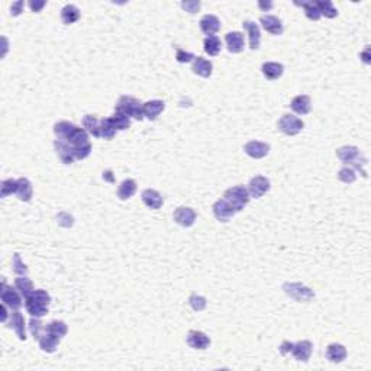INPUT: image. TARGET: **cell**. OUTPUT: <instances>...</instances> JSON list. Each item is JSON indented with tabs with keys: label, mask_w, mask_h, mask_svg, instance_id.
Segmentation results:
<instances>
[{
	"label": "cell",
	"mask_w": 371,
	"mask_h": 371,
	"mask_svg": "<svg viewBox=\"0 0 371 371\" xmlns=\"http://www.w3.org/2000/svg\"><path fill=\"white\" fill-rule=\"evenodd\" d=\"M259 22H261L263 28L267 32H270L271 35H281V32H283V23H281V21L278 19L277 16H271V15L261 16Z\"/></svg>",
	"instance_id": "19"
},
{
	"label": "cell",
	"mask_w": 371,
	"mask_h": 371,
	"mask_svg": "<svg viewBox=\"0 0 371 371\" xmlns=\"http://www.w3.org/2000/svg\"><path fill=\"white\" fill-rule=\"evenodd\" d=\"M99 134L104 139H112L116 134V129H115L114 124L110 121V118H106L100 121V126H99Z\"/></svg>",
	"instance_id": "38"
},
{
	"label": "cell",
	"mask_w": 371,
	"mask_h": 371,
	"mask_svg": "<svg viewBox=\"0 0 371 371\" xmlns=\"http://www.w3.org/2000/svg\"><path fill=\"white\" fill-rule=\"evenodd\" d=\"M142 202L150 209H160L163 206V197L157 190L153 189H146L142 192Z\"/></svg>",
	"instance_id": "24"
},
{
	"label": "cell",
	"mask_w": 371,
	"mask_h": 371,
	"mask_svg": "<svg viewBox=\"0 0 371 371\" xmlns=\"http://www.w3.org/2000/svg\"><path fill=\"white\" fill-rule=\"evenodd\" d=\"M303 121L299 119L298 116H294V115H283L281 118H280V121H278V129L283 132V134L286 135H298L303 129Z\"/></svg>",
	"instance_id": "6"
},
{
	"label": "cell",
	"mask_w": 371,
	"mask_h": 371,
	"mask_svg": "<svg viewBox=\"0 0 371 371\" xmlns=\"http://www.w3.org/2000/svg\"><path fill=\"white\" fill-rule=\"evenodd\" d=\"M67 330H68V328H67L65 322H62V320H52L51 323H48L45 328V332L52 333L58 338H64L67 335Z\"/></svg>",
	"instance_id": "34"
},
{
	"label": "cell",
	"mask_w": 371,
	"mask_h": 371,
	"mask_svg": "<svg viewBox=\"0 0 371 371\" xmlns=\"http://www.w3.org/2000/svg\"><path fill=\"white\" fill-rule=\"evenodd\" d=\"M67 142L71 145V146H79V145L89 144V142H90V141H89V132H87L84 128L76 126V128L72 129L71 134H70V136H68Z\"/></svg>",
	"instance_id": "26"
},
{
	"label": "cell",
	"mask_w": 371,
	"mask_h": 371,
	"mask_svg": "<svg viewBox=\"0 0 371 371\" xmlns=\"http://www.w3.org/2000/svg\"><path fill=\"white\" fill-rule=\"evenodd\" d=\"M338 177H340L341 181H344V183H352V181H355V178H357L355 170L351 168V167H344V168L340 171Z\"/></svg>",
	"instance_id": "44"
},
{
	"label": "cell",
	"mask_w": 371,
	"mask_h": 371,
	"mask_svg": "<svg viewBox=\"0 0 371 371\" xmlns=\"http://www.w3.org/2000/svg\"><path fill=\"white\" fill-rule=\"evenodd\" d=\"M16 195L22 202H29L32 195H33V189H32V183L26 178V177H21L18 180V190Z\"/></svg>",
	"instance_id": "25"
},
{
	"label": "cell",
	"mask_w": 371,
	"mask_h": 371,
	"mask_svg": "<svg viewBox=\"0 0 371 371\" xmlns=\"http://www.w3.org/2000/svg\"><path fill=\"white\" fill-rule=\"evenodd\" d=\"M200 29L203 33H206L207 36H212L220 29V21L215 15H205L200 19Z\"/></svg>",
	"instance_id": "17"
},
{
	"label": "cell",
	"mask_w": 371,
	"mask_h": 371,
	"mask_svg": "<svg viewBox=\"0 0 371 371\" xmlns=\"http://www.w3.org/2000/svg\"><path fill=\"white\" fill-rule=\"evenodd\" d=\"M51 296L45 290H33L25 298V308L32 318H42L48 313Z\"/></svg>",
	"instance_id": "1"
},
{
	"label": "cell",
	"mask_w": 371,
	"mask_h": 371,
	"mask_svg": "<svg viewBox=\"0 0 371 371\" xmlns=\"http://www.w3.org/2000/svg\"><path fill=\"white\" fill-rule=\"evenodd\" d=\"M12 267H13V271H15L18 276H26V273H28V267L22 263L21 255H19V254H15V255H13Z\"/></svg>",
	"instance_id": "43"
},
{
	"label": "cell",
	"mask_w": 371,
	"mask_h": 371,
	"mask_svg": "<svg viewBox=\"0 0 371 371\" xmlns=\"http://www.w3.org/2000/svg\"><path fill=\"white\" fill-rule=\"evenodd\" d=\"M99 126H100V121H97V118L94 115H86L83 118V128L89 134L93 135L94 138H99L100 136V134H99Z\"/></svg>",
	"instance_id": "32"
},
{
	"label": "cell",
	"mask_w": 371,
	"mask_h": 371,
	"mask_svg": "<svg viewBox=\"0 0 371 371\" xmlns=\"http://www.w3.org/2000/svg\"><path fill=\"white\" fill-rule=\"evenodd\" d=\"M112 124H114L116 131H125L131 126V118L128 115L121 114V112H115V115L110 118Z\"/></svg>",
	"instance_id": "37"
},
{
	"label": "cell",
	"mask_w": 371,
	"mask_h": 371,
	"mask_svg": "<svg viewBox=\"0 0 371 371\" xmlns=\"http://www.w3.org/2000/svg\"><path fill=\"white\" fill-rule=\"evenodd\" d=\"M316 5H318V9L320 12V16L323 15L325 18H335V16H338V11L333 8V5H332V2L329 0H322V2H316Z\"/></svg>",
	"instance_id": "39"
},
{
	"label": "cell",
	"mask_w": 371,
	"mask_h": 371,
	"mask_svg": "<svg viewBox=\"0 0 371 371\" xmlns=\"http://www.w3.org/2000/svg\"><path fill=\"white\" fill-rule=\"evenodd\" d=\"M192 70L195 74L200 76V77H205V79H209L212 76V71H213V64L203 58V57H196L193 60V67Z\"/></svg>",
	"instance_id": "16"
},
{
	"label": "cell",
	"mask_w": 371,
	"mask_h": 371,
	"mask_svg": "<svg viewBox=\"0 0 371 371\" xmlns=\"http://www.w3.org/2000/svg\"><path fill=\"white\" fill-rule=\"evenodd\" d=\"M291 354L298 361H303V362L309 361L310 355H312V342H309V341H300L298 344H294Z\"/></svg>",
	"instance_id": "18"
},
{
	"label": "cell",
	"mask_w": 371,
	"mask_h": 371,
	"mask_svg": "<svg viewBox=\"0 0 371 371\" xmlns=\"http://www.w3.org/2000/svg\"><path fill=\"white\" fill-rule=\"evenodd\" d=\"M268 190H270V181H268V178L263 177V175H255L254 178H251V181L248 184L249 196L254 197V199H259L261 196H264Z\"/></svg>",
	"instance_id": "7"
},
{
	"label": "cell",
	"mask_w": 371,
	"mask_h": 371,
	"mask_svg": "<svg viewBox=\"0 0 371 371\" xmlns=\"http://www.w3.org/2000/svg\"><path fill=\"white\" fill-rule=\"evenodd\" d=\"M225 42H227L228 51L232 52V54H239L242 52L244 47H245V38H244V33L241 32L234 31L227 33L225 36Z\"/></svg>",
	"instance_id": "11"
},
{
	"label": "cell",
	"mask_w": 371,
	"mask_h": 371,
	"mask_svg": "<svg viewBox=\"0 0 371 371\" xmlns=\"http://www.w3.org/2000/svg\"><path fill=\"white\" fill-rule=\"evenodd\" d=\"M258 6H259L261 9H264V11H268V9H271V8H273V3H264V2H259V3H258Z\"/></svg>",
	"instance_id": "52"
},
{
	"label": "cell",
	"mask_w": 371,
	"mask_h": 371,
	"mask_svg": "<svg viewBox=\"0 0 371 371\" xmlns=\"http://www.w3.org/2000/svg\"><path fill=\"white\" fill-rule=\"evenodd\" d=\"M164 109L165 103L163 100H150L144 103V116H146L150 121H155Z\"/></svg>",
	"instance_id": "23"
},
{
	"label": "cell",
	"mask_w": 371,
	"mask_h": 371,
	"mask_svg": "<svg viewBox=\"0 0 371 371\" xmlns=\"http://www.w3.org/2000/svg\"><path fill=\"white\" fill-rule=\"evenodd\" d=\"M23 6H25V2H15V3H12V15L13 16H19L22 13V9H23Z\"/></svg>",
	"instance_id": "48"
},
{
	"label": "cell",
	"mask_w": 371,
	"mask_h": 371,
	"mask_svg": "<svg viewBox=\"0 0 371 371\" xmlns=\"http://www.w3.org/2000/svg\"><path fill=\"white\" fill-rule=\"evenodd\" d=\"M174 220L181 227H192L195 224V220H196V212L192 207H178V209H175L174 212Z\"/></svg>",
	"instance_id": "12"
},
{
	"label": "cell",
	"mask_w": 371,
	"mask_h": 371,
	"mask_svg": "<svg viewBox=\"0 0 371 371\" xmlns=\"http://www.w3.org/2000/svg\"><path fill=\"white\" fill-rule=\"evenodd\" d=\"M76 128V125L71 122H67V121H61L58 124H55L54 126V134L57 135V139H61V141H67L68 136L72 132V129Z\"/></svg>",
	"instance_id": "31"
},
{
	"label": "cell",
	"mask_w": 371,
	"mask_h": 371,
	"mask_svg": "<svg viewBox=\"0 0 371 371\" xmlns=\"http://www.w3.org/2000/svg\"><path fill=\"white\" fill-rule=\"evenodd\" d=\"M16 190H18V180L8 178V180L2 181V185H0V196H9L12 193H16Z\"/></svg>",
	"instance_id": "40"
},
{
	"label": "cell",
	"mask_w": 371,
	"mask_h": 371,
	"mask_svg": "<svg viewBox=\"0 0 371 371\" xmlns=\"http://www.w3.org/2000/svg\"><path fill=\"white\" fill-rule=\"evenodd\" d=\"M203 47H205V51L209 54L210 57H216L217 54L222 50V41L217 38L216 35H212V36H207L205 42H203Z\"/></svg>",
	"instance_id": "33"
},
{
	"label": "cell",
	"mask_w": 371,
	"mask_h": 371,
	"mask_svg": "<svg viewBox=\"0 0 371 371\" xmlns=\"http://www.w3.org/2000/svg\"><path fill=\"white\" fill-rule=\"evenodd\" d=\"M326 358L332 362H341L347 358V350L341 344H330L326 350Z\"/></svg>",
	"instance_id": "27"
},
{
	"label": "cell",
	"mask_w": 371,
	"mask_h": 371,
	"mask_svg": "<svg viewBox=\"0 0 371 371\" xmlns=\"http://www.w3.org/2000/svg\"><path fill=\"white\" fill-rule=\"evenodd\" d=\"M54 146H55V151H57L58 158L61 160L64 164H71L72 161L76 160L74 158V153H72V146L67 141L55 139Z\"/></svg>",
	"instance_id": "14"
},
{
	"label": "cell",
	"mask_w": 371,
	"mask_h": 371,
	"mask_svg": "<svg viewBox=\"0 0 371 371\" xmlns=\"http://www.w3.org/2000/svg\"><path fill=\"white\" fill-rule=\"evenodd\" d=\"M190 305H192V308L197 312H202V310L206 308V299L205 298H202V296H197V294H192L190 296Z\"/></svg>",
	"instance_id": "45"
},
{
	"label": "cell",
	"mask_w": 371,
	"mask_h": 371,
	"mask_svg": "<svg viewBox=\"0 0 371 371\" xmlns=\"http://www.w3.org/2000/svg\"><path fill=\"white\" fill-rule=\"evenodd\" d=\"M187 344L195 350H206L210 345V338L205 332L200 330H190L187 333Z\"/></svg>",
	"instance_id": "8"
},
{
	"label": "cell",
	"mask_w": 371,
	"mask_h": 371,
	"mask_svg": "<svg viewBox=\"0 0 371 371\" xmlns=\"http://www.w3.org/2000/svg\"><path fill=\"white\" fill-rule=\"evenodd\" d=\"M8 320V306L3 305L2 306V322H6Z\"/></svg>",
	"instance_id": "51"
},
{
	"label": "cell",
	"mask_w": 371,
	"mask_h": 371,
	"mask_svg": "<svg viewBox=\"0 0 371 371\" xmlns=\"http://www.w3.org/2000/svg\"><path fill=\"white\" fill-rule=\"evenodd\" d=\"M244 151L247 153L251 158H264L270 153V145L259 142V141H249L244 146Z\"/></svg>",
	"instance_id": "13"
},
{
	"label": "cell",
	"mask_w": 371,
	"mask_h": 371,
	"mask_svg": "<svg viewBox=\"0 0 371 371\" xmlns=\"http://www.w3.org/2000/svg\"><path fill=\"white\" fill-rule=\"evenodd\" d=\"M242 26L248 32V36H249V48L251 50H258L259 48V41H261L259 26L252 21H245L242 23Z\"/></svg>",
	"instance_id": "15"
},
{
	"label": "cell",
	"mask_w": 371,
	"mask_h": 371,
	"mask_svg": "<svg viewBox=\"0 0 371 371\" xmlns=\"http://www.w3.org/2000/svg\"><path fill=\"white\" fill-rule=\"evenodd\" d=\"M261 71L267 80H277L283 76L284 67L280 62H264L261 67Z\"/></svg>",
	"instance_id": "21"
},
{
	"label": "cell",
	"mask_w": 371,
	"mask_h": 371,
	"mask_svg": "<svg viewBox=\"0 0 371 371\" xmlns=\"http://www.w3.org/2000/svg\"><path fill=\"white\" fill-rule=\"evenodd\" d=\"M9 328H13L18 338L21 341L26 340V330H25V318L22 316L18 310H15L11 315V320H9Z\"/></svg>",
	"instance_id": "20"
},
{
	"label": "cell",
	"mask_w": 371,
	"mask_h": 371,
	"mask_svg": "<svg viewBox=\"0 0 371 371\" xmlns=\"http://www.w3.org/2000/svg\"><path fill=\"white\" fill-rule=\"evenodd\" d=\"M293 342H289V341H284L283 344H281V347H280V352L283 354V355H286V354H289V352H291V350H293Z\"/></svg>",
	"instance_id": "49"
},
{
	"label": "cell",
	"mask_w": 371,
	"mask_h": 371,
	"mask_svg": "<svg viewBox=\"0 0 371 371\" xmlns=\"http://www.w3.org/2000/svg\"><path fill=\"white\" fill-rule=\"evenodd\" d=\"M135 192H136V181L132 178H128L121 183L119 189H118V197L121 200H128L134 196Z\"/></svg>",
	"instance_id": "29"
},
{
	"label": "cell",
	"mask_w": 371,
	"mask_h": 371,
	"mask_svg": "<svg viewBox=\"0 0 371 371\" xmlns=\"http://www.w3.org/2000/svg\"><path fill=\"white\" fill-rule=\"evenodd\" d=\"M296 5L303 8L308 19H310V21H319L320 19V12L318 9L316 2H302V3H296Z\"/></svg>",
	"instance_id": "35"
},
{
	"label": "cell",
	"mask_w": 371,
	"mask_h": 371,
	"mask_svg": "<svg viewBox=\"0 0 371 371\" xmlns=\"http://www.w3.org/2000/svg\"><path fill=\"white\" fill-rule=\"evenodd\" d=\"M337 155L344 164H352L357 170H361V174L367 177V173L364 170V165L367 164V160L362 157L360 150L357 146H342L337 151Z\"/></svg>",
	"instance_id": "3"
},
{
	"label": "cell",
	"mask_w": 371,
	"mask_h": 371,
	"mask_svg": "<svg viewBox=\"0 0 371 371\" xmlns=\"http://www.w3.org/2000/svg\"><path fill=\"white\" fill-rule=\"evenodd\" d=\"M115 110L128 115L129 118H134L138 121L144 119V104L132 96H122L118 104L115 106Z\"/></svg>",
	"instance_id": "2"
},
{
	"label": "cell",
	"mask_w": 371,
	"mask_h": 371,
	"mask_svg": "<svg viewBox=\"0 0 371 371\" xmlns=\"http://www.w3.org/2000/svg\"><path fill=\"white\" fill-rule=\"evenodd\" d=\"M284 290H286V293L291 296L293 299L299 300H310L315 294H313V291L308 287H305V286H302L299 283H293V284H284Z\"/></svg>",
	"instance_id": "10"
},
{
	"label": "cell",
	"mask_w": 371,
	"mask_h": 371,
	"mask_svg": "<svg viewBox=\"0 0 371 371\" xmlns=\"http://www.w3.org/2000/svg\"><path fill=\"white\" fill-rule=\"evenodd\" d=\"M61 19L65 25H71L80 19V11L74 5H65L61 11Z\"/></svg>",
	"instance_id": "30"
},
{
	"label": "cell",
	"mask_w": 371,
	"mask_h": 371,
	"mask_svg": "<svg viewBox=\"0 0 371 371\" xmlns=\"http://www.w3.org/2000/svg\"><path fill=\"white\" fill-rule=\"evenodd\" d=\"M181 8L189 13H196L200 9V2H183Z\"/></svg>",
	"instance_id": "47"
},
{
	"label": "cell",
	"mask_w": 371,
	"mask_h": 371,
	"mask_svg": "<svg viewBox=\"0 0 371 371\" xmlns=\"http://www.w3.org/2000/svg\"><path fill=\"white\" fill-rule=\"evenodd\" d=\"M45 5H47L45 2H31L29 3V8L32 9V12H36L38 13V12H41V9Z\"/></svg>",
	"instance_id": "50"
},
{
	"label": "cell",
	"mask_w": 371,
	"mask_h": 371,
	"mask_svg": "<svg viewBox=\"0 0 371 371\" xmlns=\"http://www.w3.org/2000/svg\"><path fill=\"white\" fill-rule=\"evenodd\" d=\"M249 192H248L247 187L244 185H235V187H231L228 189L224 195V199L227 200L231 206L235 209V212L242 210L244 207L247 206L248 202H249Z\"/></svg>",
	"instance_id": "4"
},
{
	"label": "cell",
	"mask_w": 371,
	"mask_h": 371,
	"mask_svg": "<svg viewBox=\"0 0 371 371\" xmlns=\"http://www.w3.org/2000/svg\"><path fill=\"white\" fill-rule=\"evenodd\" d=\"M0 299L3 302V305H6L8 308L12 310H18L22 308V298L19 290L12 289L6 284V281L3 280L2 283V290H0Z\"/></svg>",
	"instance_id": "5"
},
{
	"label": "cell",
	"mask_w": 371,
	"mask_h": 371,
	"mask_svg": "<svg viewBox=\"0 0 371 371\" xmlns=\"http://www.w3.org/2000/svg\"><path fill=\"white\" fill-rule=\"evenodd\" d=\"M29 330H31L32 337L35 338V340L40 341L42 335H44V332H45V326H44V323H42L40 318H32L31 322H29Z\"/></svg>",
	"instance_id": "41"
},
{
	"label": "cell",
	"mask_w": 371,
	"mask_h": 371,
	"mask_svg": "<svg viewBox=\"0 0 371 371\" xmlns=\"http://www.w3.org/2000/svg\"><path fill=\"white\" fill-rule=\"evenodd\" d=\"M15 287L19 290V293H21L23 298H26V296H29L32 291H33V284H32V281L29 278L26 277V276H21V277L16 278V281H15Z\"/></svg>",
	"instance_id": "36"
},
{
	"label": "cell",
	"mask_w": 371,
	"mask_h": 371,
	"mask_svg": "<svg viewBox=\"0 0 371 371\" xmlns=\"http://www.w3.org/2000/svg\"><path fill=\"white\" fill-rule=\"evenodd\" d=\"M60 340H61V338H58V337H55V335H52V333L44 332V335L40 338V347H41V350L45 351V352H54V351L58 348Z\"/></svg>",
	"instance_id": "28"
},
{
	"label": "cell",
	"mask_w": 371,
	"mask_h": 371,
	"mask_svg": "<svg viewBox=\"0 0 371 371\" xmlns=\"http://www.w3.org/2000/svg\"><path fill=\"white\" fill-rule=\"evenodd\" d=\"M235 213H237L235 209L231 206L225 199L217 200L216 203L213 205V215H215V217L219 222H228Z\"/></svg>",
	"instance_id": "9"
},
{
	"label": "cell",
	"mask_w": 371,
	"mask_h": 371,
	"mask_svg": "<svg viewBox=\"0 0 371 371\" xmlns=\"http://www.w3.org/2000/svg\"><path fill=\"white\" fill-rule=\"evenodd\" d=\"M72 153H74V158L76 160H84L87 158L90 153H92V144L79 145V146H72Z\"/></svg>",
	"instance_id": "42"
},
{
	"label": "cell",
	"mask_w": 371,
	"mask_h": 371,
	"mask_svg": "<svg viewBox=\"0 0 371 371\" xmlns=\"http://www.w3.org/2000/svg\"><path fill=\"white\" fill-rule=\"evenodd\" d=\"M196 57L192 54V52H187L184 50H181V48H177V52H175V60L178 62H181V64H184V62H190L193 61Z\"/></svg>",
	"instance_id": "46"
},
{
	"label": "cell",
	"mask_w": 371,
	"mask_h": 371,
	"mask_svg": "<svg viewBox=\"0 0 371 371\" xmlns=\"http://www.w3.org/2000/svg\"><path fill=\"white\" fill-rule=\"evenodd\" d=\"M290 107L293 109V112H296L298 115H308L310 112V97L306 96V94H300V96H296L291 103H290Z\"/></svg>",
	"instance_id": "22"
}]
</instances>
